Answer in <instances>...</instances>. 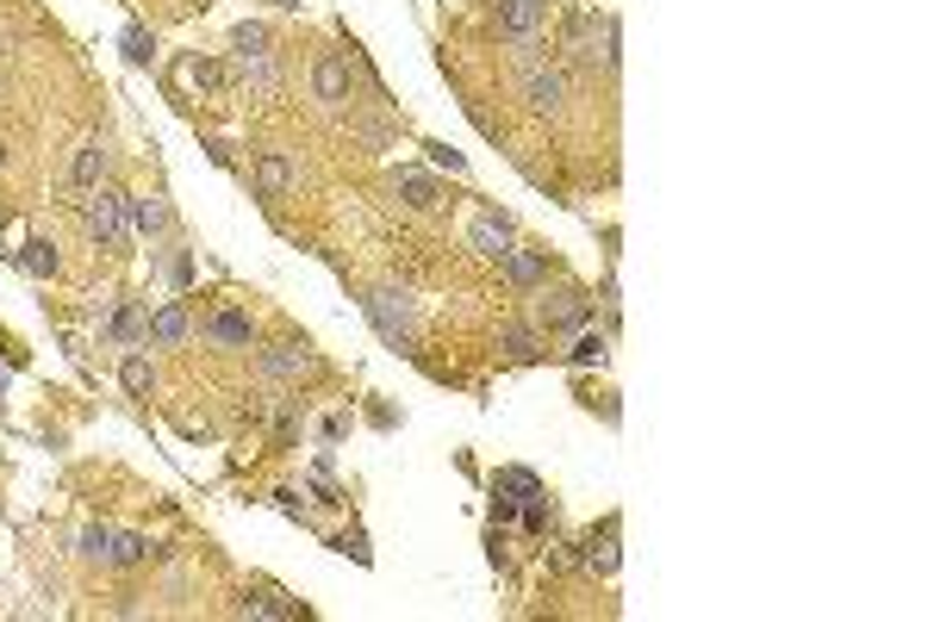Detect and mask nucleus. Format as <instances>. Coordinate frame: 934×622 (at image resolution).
<instances>
[{"instance_id": "f257e3e1", "label": "nucleus", "mask_w": 934, "mask_h": 622, "mask_svg": "<svg viewBox=\"0 0 934 622\" xmlns=\"http://www.w3.org/2000/svg\"><path fill=\"white\" fill-rule=\"evenodd\" d=\"M81 218H88V237H94L100 249L125 255V243H131V193H119V187H94V193L81 200Z\"/></svg>"}, {"instance_id": "f03ea898", "label": "nucleus", "mask_w": 934, "mask_h": 622, "mask_svg": "<svg viewBox=\"0 0 934 622\" xmlns=\"http://www.w3.org/2000/svg\"><path fill=\"white\" fill-rule=\"evenodd\" d=\"M568 57L586 69H617V19H599L592 7L568 19Z\"/></svg>"}, {"instance_id": "7ed1b4c3", "label": "nucleus", "mask_w": 934, "mask_h": 622, "mask_svg": "<svg viewBox=\"0 0 934 622\" xmlns=\"http://www.w3.org/2000/svg\"><path fill=\"white\" fill-rule=\"evenodd\" d=\"M362 305H368L374 330H381V337L393 342V349H412V342H418V311H412V299H405V293L381 287V293H368Z\"/></svg>"}, {"instance_id": "20e7f679", "label": "nucleus", "mask_w": 934, "mask_h": 622, "mask_svg": "<svg viewBox=\"0 0 934 622\" xmlns=\"http://www.w3.org/2000/svg\"><path fill=\"white\" fill-rule=\"evenodd\" d=\"M542 7L549 0H499V31L518 44L523 62H536V31H542Z\"/></svg>"}, {"instance_id": "39448f33", "label": "nucleus", "mask_w": 934, "mask_h": 622, "mask_svg": "<svg viewBox=\"0 0 934 622\" xmlns=\"http://www.w3.org/2000/svg\"><path fill=\"white\" fill-rule=\"evenodd\" d=\"M586 318H592V299L580 293V287L542 293V305H536V324L542 330H586Z\"/></svg>"}, {"instance_id": "423d86ee", "label": "nucleus", "mask_w": 934, "mask_h": 622, "mask_svg": "<svg viewBox=\"0 0 934 622\" xmlns=\"http://www.w3.org/2000/svg\"><path fill=\"white\" fill-rule=\"evenodd\" d=\"M523 100H530V107L536 112H561L568 107V76H561V69H554V62H523Z\"/></svg>"}, {"instance_id": "0eeeda50", "label": "nucleus", "mask_w": 934, "mask_h": 622, "mask_svg": "<svg viewBox=\"0 0 934 622\" xmlns=\"http://www.w3.org/2000/svg\"><path fill=\"white\" fill-rule=\"evenodd\" d=\"M312 93H318V107H343L349 100V57L324 50V57L312 62Z\"/></svg>"}, {"instance_id": "6e6552de", "label": "nucleus", "mask_w": 934, "mask_h": 622, "mask_svg": "<svg viewBox=\"0 0 934 622\" xmlns=\"http://www.w3.org/2000/svg\"><path fill=\"white\" fill-rule=\"evenodd\" d=\"M262 373L269 380H305V373H318V355L305 342H274L269 355H262Z\"/></svg>"}, {"instance_id": "1a4fd4ad", "label": "nucleus", "mask_w": 934, "mask_h": 622, "mask_svg": "<svg viewBox=\"0 0 934 622\" xmlns=\"http://www.w3.org/2000/svg\"><path fill=\"white\" fill-rule=\"evenodd\" d=\"M107 342H119V349H143V342H150V311H143V299H119Z\"/></svg>"}, {"instance_id": "9d476101", "label": "nucleus", "mask_w": 934, "mask_h": 622, "mask_svg": "<svg viewBox=\"0 0 934 622\" xmlns=\"http://www.w3.org/2000/svg\"><path fill=\"white\" fill-rule=\"evenodd\" d=\"M107 169H112V150H107V143H81L76 162H69V187H76V193H94V187L107 181Z\"/></svg>"}, {"instance_id": "9b49d317", "label": "nucleus", "mask_w": 934, "mask_h": 622, "mask_svg": "<svg viewBox=\"0 0 934 622\" xmlns=\"http://www.w3.org/2000/svg\"><path fill=\"white\" fill-rule=\"evenodd\" d=\"M174 76L188 81L193 93H212V100H219V93L231 88V76H224V62H212V57H181V62H174Z\"/></svg>"}, {"instance_id": "f8f14e48", "label": "nucleus", "mask_w": 934, "mask_h": 622, "mask_svg": "<svg viewBox=\"0 0 934 622\" xmlns=\"http://www.w3.org/2000/svg\"><path fill=\"white\" fill-rule=\"evenodd\" d=\"M468 243H474L480 255H492V262H505V255H511V224L499 212H480L474 231H468Z\"/></svg>"}, {"instance_id": "ddd939ff", "label": "nucleus", "mask_w": 934, "mask_h": 622, "mask_svg": "<svg viewBox=\"0 0 934 622\" xmlns=\"http://www.w3.org/2000/svg\"><path fill=\"white\" fill-rule=\"evenodd\" d=\"M188 337H193L188 305H181V299H169V305L150 318V342H157V349H174V342H188Z\"/></svg>"}, {"instance_id": "4468645a", "label": "nucleus", "mask_w": 934, "mask_h": 622, "mask_svg": "<svg viewBox=\"0 0 934 622\" xmlns=\"http://www.w3.org/2000/svg\"><path fill=\"white\" fill-rule=\"evenodd\" d=\"M119 387H125L131 399H150V392H157V368H150L143 349H125V361H119Z\"/></svg>"}, {"instance_id": "2eb2a0df", "label": "nucleus", "mask_w": 934, "mask_h": 622, "mask_svg": "<svg viewBox=\"0 0 934 622\" xmlns=\"http://www.w3.org/2000/svg\"><path fill=\"white\" fill-rule=\"evenodd\" d=\"M287 187H293V162L269 150L262 162H255V193H262V200H281Z\"/></svg>"}, {"instance_id": "dca6fc26", "label": "nucleus", "mask_w": 934, "mask_h": 622, "mask_svg": "<svg viewBox=\"0 0 934 622\" xmlns=\"http://www.w3.org/2000/svg\"><path fill=\"white\" fill-rule=\"evenodd\" d=\"M586 566L592 573H617V516H604V529L586 542Z\"/></svg>"}, {"instance_id": "f3484780", "label": "nucleus", "mask_w": 934, "mask_h": 622, "mask_svg": "<svg viewBox=\"0 0 934 622\" xmlns=\"http://www.w3.org/2000/svg\"><path fill=\"white\" fill-rule=\"evenodd\" d=\"M393 187L405 193V205H412V212H430V205H436V181H430L424 169H399Z\"/></svg>"}, {"instance_id": "a211bd4d", "label": "nucleus", "mask_w": 934, "mask_h": 622, "mask_svg": "<svg viewBox=\"0 0 934 622\" xmlns=\"http://www.w3.org/2000/svg\"><path fill=\"white\" fill-rule=\"evenodd\" d=\"M207 337H212V342H231V349H250L255 330H250V318H243V311H219V318L207 324Z\"/></svg>"}, {"instance_id": "6ab92c4d", "label": "nucleus", "mask_w": 934, "mask_h": 622, "mask_svg": "<svg viewBox=\"0 0 934 622\" xmlns=\"http://www.w3.org/2000/svg\"><path fill=\"white\" fill-rule=\"evenodd\" d=\"M131 224H138L143 237H162V231H169V205H162V193H150V200H131Z\"/></svg>"}, {"instance_id": "aec40b11", "label": "nucleus", "mask_w": 934, "mask_h": 622, "mask_svg": "<svg viewBox=\"0 0 934 622\" xmlns=\"http://www.w3.org/2000/svg\"><path fill=\"white\" fill-rule=\"evenodd\" d=\"M505 274H511V287H542V280H549V268H542V255H530V249H511V255H505Z\"/></svg>"}, {"instance_id": "412c9836", "label": "nucleus", "mask_w": 934, "mask_h": 622, "mask_svg": "<svg viewBox=\"0 0 934 622\" xmlns=\"http://www.w3.org/2000/svg\"><path fill=\"white\" fill-rule=\"evenodd\" d=\"M19 268H26L32 280H50V274H57V243H44V237H32V243L19 249Z\"/></svg>"}, {"instance_id": "4be33fe9", "label": "nucleus", "mask_w": 934, "mask_h": 622, "mask_svg": "<svg viewBox=\"0 0 934 622\" xmlns=\"http://www.w3.org/2000/svg\"><path fill=\"white\" fill-rule=\"evenodd\" d=\"M499 349H505L511 361H536V355H542V337H536V330H518V324H511V330H499Z\"/></svg>"}, {"instance_id": "5701e85b", "label": "nucleus", "mask_w": 934, "mask_h": 622, "mask_svg": "<svg viewBox=\"0 0 934 622\" xmlns=\"http://www.w3.org/2000/svg\"><path fill=\"white\" fill-rule=\"evenodd\" d=\"M150 554H157V548L143 542V535H112V554H107V566H143Z\"/></svg>"}, {"instance_id": "b1692460", "label": "nucleus", "mask_w": 934, "mask_h": 622, "mask_svg": "<svg viewBox=\"0 0 934 622\" xmlns=\"http://www.w3.org/2000/svg\"><path fill=\"white\" fill-rule=\"evenodd\" d=\"M499 492H511V498L523 504V498H536V492H542V480L530 473V466H505V473H499Z\"/></svg>"}, {"instance_id": "393cba45", "label": "nucleus", "mask_w": 934, "mask_h": 622, "mask_svg": "<svg viewBox=\"0 0 934 622\" xmlns=\"http://www.w3.org/2000/svg\"><path fill=\"white\" fill-rule=\"evenodd\" d=\"M119 50H125V62H150L157 57V38H150L143 26H125L119 31Z\"/></svg>"}, {"instance_id": "a878e982", "label": "nucleus", "mask_w": 934, "mask_h": 622, "mask_svg": "<svg viewBox=\"0 0 934 622\" xmlns=\"http://www.w3.org/2000/svg\"><path fill=\"white\" fill-rule=\"evenodd\" d=\"M568 361H573V368H592V361H604V337H599V330H580V337H573V349H568Z\"/></svg>"}, {"instance_id": "bb28decb", "label": "nucleus", "mask_w": 934, "mask_h": 622, "mask_svg": "<svg viewBox=\"0 0 934 622\" xmlns=\"http://www.w3.org/2000/svg\"><path fill=\"white\" fill-rule=\"evenodd\" d=\"M81 554L107 566V554H112V529H107V523H88V529H81Z\"/></svg>"}, {"instance_id": "cd10ccee", "label": "nucleus", "mask_w": 934, "mask_h": 622, "mask_svg": "<svg viewBox=\"0 0 934 622\" xmlns=\"http://www.w3.org/2000/svg\"><path fill=\"white\" fill-rule=\"evenodd\" d=\"M243 616H293V604H274V591H255V598H243Z\"/></svg>"}, {"instance_id": "c85d7f7f", "label": "nucleus", "mask_w": 934, "mask_h": 622, "mask_svg": "<svg viewBox=\"0 0 934 622\" xmlns=\"http://www.w3.org/2000/svg\"><path fill=\"white\" fill-rule=\"evenodd\" d=\"M523 529H530V535H542V529H549V504H542V492L523 498Z\"/></svg>"}, {"instance_id": "c756f323", "label": "nucleus", "mask_w": 934, "mask_h": 622, "mask_svg": "<svg viewBox=\"0 0 934 622\" xmlns=\"http://www.w3.org/2000/svg\"><path fill=\"white\" fill-rule=\"evenodd\" d=\"M255 50H269V31H262V26H238V57H255Z\"/></svg>"}, {"instance_id": "7c9ffc66", "label": "nucleus", "mask_w": 934, "mask_h": 622, "mask_svg": "<svg viewBox=\"0 0 934 622\" xmlns=\"http://www.w3.org/2000/svg\"><path fill=\"white\" fill-rule=\"evenodd\" d=\"M430 156H436L443 169H468V162H461V150H449V143H430Z\"/></svg>"}, {"instance_id": "2f4dec72", "label": "nucleus", "mask_w": 934, "mask_h": 622, "mask_svg": "<svg viewBox=\"0 0 934 622\" xmlns=\"http://www.w3.org/2000/svg\"><path fill=\"white\" fill-rule=\"evenodd\" d=\"M274 7H287V13H300V0H274Z\"/></svg>"}, {"instance_id": "473e14b6", "label": "nucleus", "mask_w": 934, "mask_h": 622, "mask_svg": "<svg viewBox=\"0 0 934 622\" xmlns=\"http://www.w3.org/2000/svg\"><path fill=\"white\" fill-rule=\"evenodd\" d=\"M0 387H7V368H0Z\"/></svg>"}, {"instance_id": "72a5a7b5", "label": "nucleus", "mask_w": 934, "mask_h": 622, "mask_svg": "<svg viewBox=\"0 0 934 622\" xmlns=\"http://www.w3.org/2000/svg\"><path fill=\"white\" fill-rule=\"evenodd\" d=\"M0 162H7V156H0Z\"/></svg>"}]
</instances>
